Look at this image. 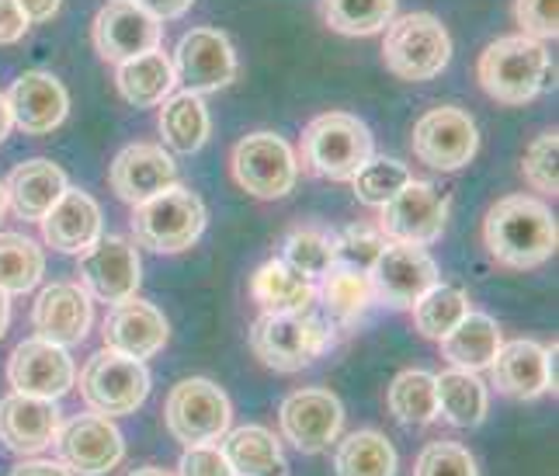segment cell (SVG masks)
Here are the masks:
<instances>
[{
	"label": "cell",
	"mask_w": 559,
	"mask_h": 476,
	"mask_svg": "<svg viewBox=\"0 0 559 476\" xmlns=\"http://www.w3.org/2000/svg\"><path fill=\"white\" fill-rule=\"evenodd\" d=\"M17 4H22L28 22H49V17L60 11L63 0H17Z\"/></svg>",
	"instance_id": "49"
},
{
	"label": "cell",
	"mask_w": 559,
	"mask_h": 476,
	"mask_svg": "<svg viewBox=\"0 0 559 476\" xmlns=\"http://www.w3.org/2000/svg\"><path fill=\"white\" fill-rule=\"evenodd\" d=\"M400 455L393 442L376 428L352 431L334 452L337 476H396Z\"/></svg>",
	"instance_id": "34"
},
{
	"label": "cell",
	"mask_w": 559,
	"mask_h": 476,
	"mask_svg": "<svg viewBox=\"0 0 559 476\" xmlns=\"http://www.w3.org/2000/svg\"><path fill=\"white\" fill-rule=\"evenodd\" d=\"M167 431L188 445H216L219 438L234 425V407L229 396L212 383V379H181V383L167 393L164 404Z\"/></svg>",
	"instance_id": "9"
},
{
	"label": "cell",
	"mask_w": 559,
	"mask_h": 476,
	"mask_svg": "<svg viewBox=\"0 0 559 476\" xmlns=\"http://www.w3.org/2000/svg\"><path fill=\"white\" fill-rule=\"evenodd\" d=\"M229 170L250 199L278 202L296 188L299 160L296 150L275 132H247L229 154Z\"/></svg>",
	"instance_id": "8"
},
{
	"label": "cell",
	"mask_w": 559,
	"mask_h": 476,
	"mask_svg": "<svg viewBox=\"0 0 559 476\" xmlns=\"http://www.w3.org/2000/svg\"><path fill=\"white\" fill-rule=\"evenodd\" d=\"M317 302L320 317L331 323L334 331H352L355 323L372 307V282L369 272L352 269V264L334 261L317 282Z\"/></svg>",
	"instance_id": "27"
},
{
	"label": "cell",
	"mask_w": 559,
	"mask_h": 476,
	"mask_svg": "<svg viewBox=\"0 0 559 476\" xmlns=\"http://www.w3.org/2000/svg\"><path fill=\"white\" fill-rule=\"evenodd\" d=\"M129 476H178V473H170L164 466H143V469H132Z\"/></svg>",
	"instance_id": "52"
},
{
	"label": "cell",
	"mask_w": 559,
	"mask_h": 476,
	"mask_svg": "<svg viewBox=\"0 0 559 476\" xmlns=\"http://www.w3.org/2000/svg\"><path fill=\"white\" fill-rule=\"evenodd\" d=\"M500 345H504V337H500L497 320L479 310H469L445 337L438 341L441 358H445L452 369H466V372L487 369Z\"/></svg>",
	"instance_id": "31"
},
{
	"label": "cell",
	"mask_w": 559,
	"mask_h": 476,
	"mask_svg": "<svg viewBox=\"0 0 559 476\" xmlns=\"http://www.w3.org/2000/svg\"><path fill=\"white\" fill-rule=\"evenodd\" d=\"M91 39L105 63L119 67L140 52L160 49L164 22H157L150 11H143L136 0H108L98 11V17H94Z\"/></svg>",
	"instance_id": "17"
},
{
	"label": "cell",
	"mask_w": 559,
	"mask_h": 476,
	"mask_svg": "<svg viewBox=\"0 0 559 476\" xmlns=\"http://www.w3.org/2000/svg\"><path fill=\"white\" fill-rule=\"evenodd\" d=\"M67 175L60 164H52L46 157L25 160L11 170V178L4 181L8 192V209L25 223H38L49 209L60 202V195L67 192Z\"/></svg>",
	"instance_id": "26"
},
{
	"label": "cell",
	"mask_w": 559,
	"mask_h": 476,
	"mask_svg": "<svg viewBox=\"0 0 559 476\" xmlns=\"http://www.w3.org/2000/svg\"><path fill=\"white\" fill-rule=\"evenodd\" d=\"M411 310H414L417 334L428 337V341H441L462 317L469 313V296L462 293L459 285L438 282V285H431V289L414 302Z\"/></svg>",
	"instance_id": "38"
},
{
	"label": "cell",
	"mask_w": 559,
	"mask_h": 476,
	"mask_svg": "<svg viewBox=\"0 0 559 476\" xmlns=\"http://www.w3.org/2000/svg\"><path fill=\"white\" fill-rule=\"evenodd\" d=\"M487 369H490V383L500 396L535 400L549 393V345H538L532 337L500 345Z\"/></svg>",
	"instance_id": "24"
},
{
	"label": "cell",
	"mask_w": 559,
	"mask_h": 476,
	"mask_svg": "<svg viewBox=\"0 0 559 476\" xmlns=\"http://www.w3.org/2000/svg\"><path fill=\"white\" fill-rule=\"evenodd\" d=\"M56 452H60V463L73 476H105L126 460V438L115 428L111 417L102 414H76L67 425H60L56 435Z\"/></svg>",
	"instance_id": "14"
},
{
	"label": "cell",
	"mask_w": 559,
	"mask_h": 476,
	"mask_svg": "<svg viewBox=\"0 0 559 476\" xmlns=\"http://www.w3.org/2000/svg\"><path fill=\"white\" fill-rule=\"evenodd\" d=\"M11 476H73L60 460H25L22 466H14Z\"/></svg>",
	"instance_id": "48"
},
{
	"label": "cell",
	"mask_w": 559,
	"mask_h": 476,
	"mask_svg": "<svg viewBox=\"0 0 559 476\" xmlns=\"http://www.w3.org/2000/svg\"><path fill=\"white\" fill-rule=\"evenodd\" d=\"M282 261H288L310 282H320L323 272L337 261V230L323 223H296L282 240Z\"/></svg>",
	"instance_id": "35"
},
{
	"label": "cell",
	"mask_w": 559,
	"mask_h": 476,
	"mask_svg": "<svg viewBox=\"0 0 559 476\" xmlns=\"http://www.w3.org/2000/svg\"><path fill=\"white\" fill-rule=\"evenodd\" d=\"M178 476H237V473L229 469L219 445H188L178 463Z\"/></svg>",
	"instance_id": "45"
},
{
	"label": "cell",
	"mask_w": 559,
	"mask_h": 476,
	"mask_svg": "<svg viewBox=\"0 0 559 476\" xmlns=\"http://www.w3.org/2000/svg\"><path fill=\"white\" fill-rule=\"evenodd\" d=\"M160 108L157 126H160V136L164 146H170L175 154H199V150L209 143L212 136V119H209V108L202 102V94H191V91H178Z\"/></svg>",
	"instance_id": "33"
},
{
	"label": "cell",
	"mask_w": 559,
	"mask_h": 476,
	"mask_svg": "<svg viewBox=\"0 0 559 476\" xmlns=\"http://www.w3.org/2000/svg\"><path fill=\"white\" fill-rule=\"evenodd\" d=\"M8 213V192H4V181H0V219Z\"/></svg>",
	"instance_id": "53"
},
{
	"label": "cell",
	"mask_w": 559,
	"mask_h": 476,
	"mask_svg": "<svg viewBox=\"0 0 559 476\" xmlns=\"http://www.w3.org/2000/svg\"><path fill=\"white\" fill-rule=\"evenodd\" d=\"M8 383L14 393L60 400L76 386V366L63 345L28 337L8 358Z\"/></svg>",
	"instance_id": "18"
},
{
	"label": "cell",
	"mask_w": 559,
	"mask_h": 476,
	"mask_svg": "<svg viewBox=\"0 0 559 476\" xmlns=\"http://www.w3.org/2000/svg\"><path fill=\"white\" fill-rule=\"evenodd\" d=\"M559 136L556 132H543V136H535L525 150L522 157V175L525 181L535 188L538 195H552L559 192Z\"/></svg>",
	"instance_id": "41"
},
{
	"label": "cell",
	"mask_w": 559,
	"mask_h": 476,
	"mask_svg": "<svg viewBox=\"0 0 559 476\" xmlns=\"http://www.w3.org/2000/svg\"><path fill=\"white\" fill-rule=\"evenodd\" d=\"M63 425V410L56 400L8 393L0 400V442L14 455H38L46 452Z\"/></svg>",
	"instance_id": "19"
},
{
	"label": "cell",
	"mask_w": 559,
	"mask_h": 476,
	"mask_svg": "<svg viewBox=\"0 0 559 476\" xmlns=\"http://www.w3.org/2000/svg\"><path fill=\"white\" fill-rule=\"evenodd\" d=\"M552 60L546 43L532 35H504L479 52L476 81L487 91V98L508 108H522L535 102L549 87Z\"/></svg>",
	"instance_id": "2"
},
{
	"label": "cell",
	"mask_w": 559,
	"mask_h": 476,
	"mask_svg": "<svg viewBox=\"0 0 559 476\" xmlns=\"http://www.w3.org/2000/svg\"><path fill=\"white\" fill-rule=\"evenodd\" d=\"M411 150L424 167L452 175V170L469 167V160L476 157L479 129L469 111H462L455 105H441V108L424 111L417 119Z\"/></svg>",
	"instance_id": "10"
},
{
	"label": "cell",
	"mask_w": 559,
	"mask_h": 476,
	"mask_svg": "<svg viewBox=\"0 0 559 476\" xmlns=\"http://www.w3.org/2000/svg\"><path fill=\"white\" fill-rule=\"evenodd\" d=\"M376 154L372 132L358 116L348 111H323L302 129L299 164L306 175L320 181H352L361 164Z\"/></svg>",
	"instance_id": "3"
},
{
	"label": "cell",
	"mask_w": 559,
	"mask_h": 476,
	"mask_svg": "<svg viewBox=\"0 0 559 476\" xmlns=\"http://www.w3.org/2000/svg\"><path fill=\"white\" fill-rule=\"evenodd\" d=\"M46 247L60 254H84L102 237V205L84 188H67L49 213L38 219Z\"/></svg>",
	"instance_id": "25"
},
{
	"label": "cell",
	"mask_w": 559,
	"mask_h": 476,
	"mask_svg": "<svg viewBox=\"0 0 559 476\" xmlns=\"http://www.w3.org/2000/svg\"><path fill=\"white\" fill-rule=\"evenodd\" d=\"M320 14L337 35H376L396 17V0H320Z\"/></svg>",
	"instance_id": "39"
},
{
	"label": "cell",
	"mask_w": 559,
	"mask_h": 476,
	"mask_svg": "<svg viewBox=\"0 0 559 476\" xmlns=\"http://www.w3.org/2000/svg\"><path fill=\"white\" fill-rule=\"evenodd\" d=\"M108 185L126 205H140L164 188L178 185V167L157 143H132L108 167Z\"/></svg>",
	"instance_id": "23"
},
{
	"label": "cell",
	"mask_w": 559,
	"mask_h": 476,
	"mask_svg": "<svg viewBox=\"0 0 559 476\" xmlns=\"http://www.w3.org/2000/svg\"><path fill=\"white\" fill-rule=\"evenodd\" d=\"M170 67H175L178 87L191 94L223 91L234 84L240 73L234 43H229L219 28H209V25L181 35L175 56H170Z\"/></svg>",
	"instance_id": "12"
},
{
	"label": "cell",
	"mask_w": 559,
	"mask_h": 476,
	"mask_svg": "<svg viewBox=\"0 0 559 476\" xmlns=\"http://www.w3.org/2000/svg\"><path fill=\"white\" fill-rule=\"evenodd\" d=\"M115 84H119L122 98L136 108H157L178 87L175 67H170V56L164 49H150L119 63L115 67Z\"/></svg>",
	"instance_id": "30"
},
{
	"label": "cell",
	"mask_w": 559,
	"mask_h": 476,
	"mask_svg": "<svg viewBox=\"0 0 559 476\" xmlns=\"http://www.w3.org/2000/svg\"><path fill=\"white\" fill-rule=\"evenodd\" d=\"M46 275V251L25 234H0V289L8 296L32 293Z\"/></svg>",
	"instance_id": "37"
},
{
	"label": "cell",
	"mask_w": 559,
	"mask_h": 476,
	"mask_svg": "<svg viewBox=\"0 0 559 476\" xmlns=\"http://www.w3.org/2000/svg\"><path fill=\"white\" fill-rule=\"evenodd\" d=\"M369 282H372V299L379 307L411 310L414 302L441 278H438L435 258L424 251V247L390 240L369 269Z\"/></svg>",
	"instance_id": "13"
},
{
	"label": "cell",
	"mask_w": 559,
	"mask_h": 476,
	"mask_svg": "<svg viewBox=\"0 0 559 476\" xmlns=\"http://www.w3.org/2000/svg\"><path fill=\"white\" fill-rule=\"evenodd\" d=\"M143 11H150L157 22H175V17L188 14V8L195 4V0H136Z\"/></svg>",
	"instance_id": "47"
},
{
	"label": "cell",
	"mask_w": 559,
	"mask_h": 476,
	"mask_svg": "<svg viewBox=\"0 0 559 476\" xmlns=\"http://www.w3.org/2000/svg\"><path fill=\"white\" fill-rule=\"evenodd\" d=\"M94 307L81 282H52L38 293L32 307V328L35 337L52 341V345H81L91 334Z\"/></svg>",
	"instance_id": "20"
},
{
	"label": "cell",
	"mask_w": 559,
	"mask_h": 476,
	"mask_svg": "<svg viewBox=\"0 0 559 476\" xmlns=\"http://www.w3.org/2000/svg\"><path fill=\"white\" fill-rule=\"evenodd\" d=\"M229 469L237 476H288V460L278 442V435L264 425L229 428L219 438Z\"/></svg>",
	"instance_id": "29"
},
{
	"label": "cell",
	"mask_w": 559,
	"mask_h": 476,
	"mask_svg": "<svg viewBox=\"0 0 559 476\" xmlns=\"http://www.w3.org/2000/svg\"><path fill=\"white\" fill-rule=\"evenodd\" d=\"M205 202L185 185H170L153 199L132 205V237L153 254L191 251L205 234Z\"/></svg>",
	"instance_id": "5"
},
{
	"label": "cell",
	"mask_w": 559,
	"mask_h": 476,
	"mask_svg": "<svg viewBox=\"0 0 559 476\" xmlns=\"http://www.w3.org/2000/svg\"><path fill=\"white\" fill-rule=\"evenodd\" d=\"M32 22L17 0H0V46H14L28 35Z\"/></svg>",
	"instance_id": "46"
},
{
	"label": "cell",
	"mask_w": 559,
	"mask_h": 476,
	"mask_svg": "<svg viewBox=\"0 0 559 476\" xmlns=\"http://www.w3.org/2000/svg\"><path fill=\"white\" fill-rule=\"evenodd\" d=\"M250 299L258 302L261 313H302L313 310L317 282H310L293 264L272 258L250 275Z\"/></svg>",
	"instance_id": "28"
},
{
	"label": "cell",
	"mask_w": 559,
	"mask_h": 476,
	"mask_svg": "<svg viewBox=\"0 0 559 476\" xmlns=\"http://www.w3.org/2000/svg\"><path fill=\"white\" fill-rule=\"evenodd\" d=\"M150 393V372L140 358L111 348L94 352L81 369V400L102 417H126L143 407Z\"/></svg>",
	"instance_id": "7"
},
{
	"label": "cell",
	"mask_w": 559,
	"mask_h": 476,
	"mask_svg": "<svg viewBox=\"0 0 559 476\" xmlns=\"http://www.w3.org/2000/svg\"><path fill=\"white\" fill-rule=\"evenodd\" d=\"M11 108H8V98H4V94H0V143H4L8 140V132H11Z\"/></svg>",
	"instance_id": "50"
},
{
	"label": "cell",
	"mask_w": 559,
	"mask_h": 476,
	"mask_svg": "<svg viewBox=\"0 0 559 476\" xmlns=\"http://www.w3.org/2000/svg\"><path fill=\"white\" fill-rule=\"evenodd\" d=\"M102 337H105V348L146 361L167 345L170 328H167V317L153 307L150 299L129 296L108 310Z\"/></svg>",
	"instance_id": "21"
},
{
	"label": "cell",
	"mask_w": 559,
	"mask_h": 476,
	"mask_svg": "<svg viewBox=\"0 0 559 476\" xmlns=\"http://www.w3.org/2000/svg\"><path fill=\"white\" fill-rule=\"evenodd\" d=\"M390 243L382 237L376 223H352L348 230L337 234V261L352 264V269L369 272L376 258L382 254V247Z\"/></svg>",
	"instance_id": "43"
},
{
	"label": "cell",
	"mask_w": 559,
	"mask_h": 476,
	"mask_svg": "<svg viewBox=\"0 0 559 476\" xmlns=\"http://www.w3.org/2000/svg\"><path fill=\"white\" fill-rule=\"evenodd\" d=\"M449 223V192H438L428 181H411L385 205H379V230L393 243L431 247Z\"/></svg>",
	"instance_id": "11"
},
{
	"label": "cell",
	"mask_w": 559,
	"mask_h": 476,
	"mask_svg": "<svg viewBox=\"0 0 559 476\" xmlns=\"http://www.w3.org/2000/svg\"><path fill=\"white\" fill-rule=\"evenodd\" d=\"M414 476H479V466L462 442H431L420 449Z\"/></svg>",
	"instance_id": "42"
},
{
	"label": "cell",
	"mask_w": 559,
	"mask_h": 476,
	"mask_svg": "<svg viewBox=\"0 0 559 476\" xmlns=\"http://www.w3.org/2000/svg\"><path fill=\"white\" fill-rule=\"evenodd\" d=\"M8 108L11 122L28 132V136H46V132L60 129L67 111H70V94L67 87L46 70H28L8 87Z\"/></svg>",
	"instance_id": "22"
},
{
	"label": "cell",
	"mask_w": 559,
	"mask_h": 476,
	"mask_svg": "<svg viewBox=\"0 0 559 476\" xmlns=\"http://www.w3.org/2000/svg\"><path fill=\"white\" fill-rule=\"evenodd\" d=\"M559 230L552 209L535 195H508L487 209L484 247L487 254L511 272H528L556 254Z\"/></svg>",
	"instance_id": "1"
},
{
	"label": "cell",
	"mask_w": 559,
	"mask_h": 476,
	"mask_svg": "<svg viewBox=\"0 0 559 476\" xmlns=\"http://www.w3.org/2000/svg\"><path fill=\"white\" fill-rule=\"evenodd\" d=\"M278 428L288 445H296L302 455L326 452L344 428L341 400L323 386L293 390L278 407Z\"/></svg>",
	"instance_id": "15"
},
{
	"label": "cell",
	"mask_w": 559,
	"mask_h": 476,
	"mask_svg": "<svg viewBox=\"0 0 559 476\" xmlns=\"http://www.w3.org/2000/svg\"><path fill=\"white\" fill-rule=\"evenodd\" d=\"M385 407H390L400 425L438 421L435 376L428 369H403L390 383V390H385Z\"/></svg>",
	"instance_id": "36"
},
{
	"label": "cell",
	"mask_w": 559,
	"mask_h": 476,
	"mask_svg": "<svg viewBox=\"0 0 559 476\" xmlns=\"http://www.w3.org/2000/svg\"><path fill=\"white\" fill-rule=\"evenodd\" d=\"M438 417L452 428H479L490 410V390L476 372L445 369L435 376Z\"/></svg>",
	"instance_id": "32"
},
{
	"label": "cell",
	"mask_w": 559,
	"mask_h": 476,
	"mask_svg": "<svg viewBox=\"0 0 559 476\" xmlns=\"http://www.w3.org/2000/svg\"><path fill=\"white\" fill-rule=\"evenodd\" d=\"M382 32H385V39H382L385 70L400 81H411V84L435 81L452 60L449 28L441 25V17H435L431 11L393 17Z\"/></svg>",
	"instance_id": "6"
},
{
	"label": "cell",
	"mask_w": 559,
	"mask_h": 476,
	"mask_svg": "<svg viewBox=\"0 0 559 476\" xmlns=\"http://www.w3.org/2000/svg\"><path fill=\"white\" fill-rule=\"evenodd\" d=\"M514 22L522 35L549 43L559 32V0H514Z\"/></svg>",
	"instance_id": "44"
},
{
	"label": "cell",
	"mask_w": 559,
	"mask_h": 476,
	"mask_svg": "<svg viewBox=\"0 0 559 476\" xmlns=\"http://www.w3.org/2000/svg\"><path fill=\"white\" fill-rule=\"evenodd\" d=\"M411 181H414V175L407 164L396 157H376V154L365 160L361 170L352 178L358 202L376 205V209L385 205L393 195H400V188H407Z\"/></svg>",
	"instance_id": "40"
},
{
	"label": "cell",
	"mask_w": 559,
	"mask_h": 476,
	"mask_svg": "<svg viewBox=\"0 0 559 476\" xmlns=\"http://www.w3.org/2000/svg\"><path fill=\"white\" fill-rule=\"evenodd\" d=\"M8 323H11V296L0 289V337L8 334Z\"/></svg>",
	"instance_id": "51"
},
{
	"label": "cell",
	"mask_w": 559,
	"mask_h": 476,
	"mask_svg": "<svg viewBox=\"0 0 559 476\" xmlns=\"http://www.w3.org/2000/svg\"><path fill=\"white\" fill-rule=\"evenodd\" d=\"M76 258H81L76 275H81V285L91 299L115 307V302L136 296L143 264H140V251L132 240L115 237V234H108V237L102 234L84 254H76Z\"/></svg>",
	"instance_id": "16"
},
{
	"label": "cell",
	"mask_w": 559,
	"mask_h": 476,
	"mask_svg": "<svg viewBox=\"0 0 559 476\" xmlns=\"http://www.w3.org/2000/svg\"><path fill=\"white\" fill-rule=\"evenodd\" d=\"M334 328L317 310L302 313H261L250 323V352L275 372H302L331 352Z\"/></svg>",
	"instance_id": "4"
}]
</instances>
